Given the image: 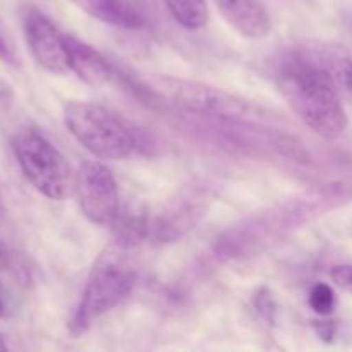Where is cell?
I'll use <instances>...</instances> for the list:
<instances>
[{
    "label": "cell",
    "mask_w": 352,
    "mask_h": 352,
    "mask_svg": "<svg viewBox=\"0 0 352 352\" xmlns=\"http://www.w3.org/2000/svg\"><path fill=\"white\" fill-rule=\"evenodd\" d=\"M352 199V177L329 182L272 208L246 217L215 243L217 258L226 261L258 256L302 226Z\"/></svg>",
    "instance_id": "obj_1"
},
{
    "label": "cell",
    "mask_w": 352,
    "mask_h": 352,
    "mask_svg": "<svg viewBox=\"0 0 352 352\" xmlns=\"http://www.w3.org/2000/svg\"><path fill=\"white\" fill-rule=\"evenodd\" d=\"M272 76L296 116L318 136L336 140L346 133L349 117L342 95L329 76L299 52L296 45L275 55Z\"/></svg>",
    "instance_id": "obj_2"
},
{
    "label": "cell",
    "mask_w": 352,
    "mask_h": 352,
    "mask_svg": "<svg viewBox=\"0 0 352 352\" xmlns=\"http://www.w3.org/2000/svg\"><path fill=\"white\" fill-rule=\"evenodd\" d=\"M141 86L146 89L144 91L146 95L164 100L181 109L182 112L215 117V119L261 124V126L280 127L285 124L280 112L263 103L253 102L232 91H226V89L192 81V79L151 74L141 81Z\"/></svg>",
    "instance_id": "obj_3"
},
{
    "label": "cell",
    "mask_w": 352,
    "mask_h": 352,
    "mask_svg": "<svg viewBox=\"0 0 352 352\" xmlns=\"http://www.w3.org/2000/svg\"><path fill=\"white\" fill-rule=\"evenodd\" d=\"M64 122L78 143L102 160H126L150 150L138 127L100 103H65Z\"/></svg>",
    "instance_id": "obj_4"
},
{
    "label": "cell",
    "mask_w": 352,
    "mask_h": 352,
    "mask_svg": "<svg viewBox=\"0 0 352 352\" xmlns=\"http://www.w3.org/2000/svg\"><path fill=\"white\" fill-rule=\"evenodd\" d=\"M181 119L188 122L191 131L232 151H241L250 157H280L292 162L308 160V150L305 144L292 134L278 131V127L215 119L191 112H184Z\"/></svg>",
    "instance_id": "obj_5"
},
{
    "label": "cell",
    "mask_w": 352,
    "mask_h": 352,
    "mask_svg": "<svg viewBox=\"0 0 352 352\" xmlns=\"http://www.w3.org/2000/svg\"><path fill=\"white\" fill-rule=\"evenodd\" d=\"M126 253V248L113 243V246L93 265L69 325L74 337L88 332L103 315L117 308L133 292L136 285V270Z\"/></svg>",
    "instance_id": "obj_6"
},
{
    "label": "cell",
    "mask_w": 352,
    "mask_h": 352,
    "mask_svg": "<svg viewBox=\"0 0 352 352\" xmlns=\"http://www.w3.org/2000/svg\"><path fill=\"white\" fill-rule=\"evenodd\" d=\"M12 150L21 170L38 192L62 201L74 189V175L64 155L38 129H21L12 140Z\"/></svg>",
    "instance_id": "obj_7"
},
{
    "label": "cell",
    "mask_w": 352,
    "mask_h": 352,
    "mask_svg": "<svg viewBox=\"0 0 352 352\" xmlns=\"http://www.w3.org/2000/svg\"><path fill=\"white\" fill-rule=\"evenodd\" d=\"M213 203L208 186L192 184L181 189L160 212L150 219L148 241L153 244H172L188 236L199 226Z\"/></svg>",
    "instance_id": "obj_8"
},
{
    "label": "cell",
    "mask_w": 352,
    "mask_h": 352,
    "mask_svg": "<svg viewBox=\"0 0 352 352\" xmlns=\"http://www.w3.org/2000/svg\"><path fill=\"white\" fill-rule=\"evenodd\" d=\"M76 195L81 212L96 226L113 223L120 212L117 181L110 168L98 160H88L76 175Z\"/></svg>",
    "instance_id": "obj_9"
},
{
    "label": "cell",
    "mask_w": 352,
    "mask_h": 352,
    "mask_svg": "<svg viewBox=\"0 0 352 352\" xmlns=\"http://www.w3.org/2000/svg\"><path fill=\"white\" fill-rule=\"evenodd\" d=\"M24 34L34 60L54 74L69 72L65 34L41 10L30 9L24 17Z\"/></svg>",
    "instance_id": "obj_10"
},
{
    "label": "cell",
    "mask_w": 352,
    "mask_h": 352,
    "mask_svg": "<svg viewBox=\"0 0 352 352\" xmlns=\"http://www.w3.org/2000/svg\"><path fill=\"white\" fill-rule=\"evenodd\" d=\"M296 47L329 76L340 95L352 102V50L327 41H301Z\"/></svg>",
    "instance_id": "obj_11"
},
{
    "label": "cell",
    "mask_w": 352,
    "mask_h": 352,
    "mask_svg": "<svg viewBox=\"0 0 352 352\" xmlns=\"http://www.w3.org/2000/svg\"><path fill=\"white\" fill-rule=\"evenodd\" d=\"M223 19L244 38L261 40L272 30V19L261 0H213Z\"/></svg>",
    "instance_id": "obj_12"
},
{
    "label": "cell",
    "mask_w": 352,
    "mask_h": 352,
    "mask_svg": "<svg viewBox=\"0 0 352 352\" xmlns=\"http://www.w3.org/2000/svg\"><path fill=\"white\" fill-rule=\"evenodd\" d=\"M65 47H67L69 71L74 72L81 81L91 86H100L112 79L116 72L112 64L91 45L72 34H65Z\"/></svg>",
    "instance_id": "obj_13"
},
{
    "label": "cell",
    "mask_w": 352,
    "mask_h": 352,
    "mask_svg": "<svg viewBox=\"0 0 352 352\" xmlns=\"http://www.w3.org/2000/svg\"><path fill=\"white\" fill-rule=\"evenodd\" d=\"M88 16L120 30H141L146 26V16L136 0H71Z\"/></svg>",
    "instance_id": "obj_14"
},
{
    "label": "cell",
    "mask_w": 352,
    "mask_h": 352,
    "mask_svg": "<svg viewBox=\"0 0 352 352\" xmlns=\"http://www.w3.org/2000/svg\"><path fill=\"white\" fill-rule=\"evenodd\" d=\"M150 219L151 217L138 206L119 212L117 219L113 220V223H116V244L131 250L141 241H148Z\"/></svg>",
    "instance_id": "obj_15"
},
{
    "label": "cell",
    "mask_w": 352,
    "mask_h": 352,
    "mask_svg": "<svg viewBox=\"0 0 352 352\" xmlns=\"http://www.w3.org/2000/svg\"><path fill=\"white\" fill-rule=\"evenodd\" d=\"M168 12L186 30H199L208 23L206 0H164Z\"/></svg>",
    "instance_id": "obj_16"
},
{
    "label": "cell",
    "mask_w": 352,
    "mask_h": 352,
    "mask_svg": "<svg viewBox=\"0 0 352 352\" xmlns=\"http://www.w3.org/2000/svg\"><path fill=\"white\" fill-rule=\"evenodd\" d=\"M308 302H309V308H311L315 313H318V315L322 316L332 315V313L336 311V306H337L336 291L332 289V285L318 282V284H315L311 289H309Z\"/></svg>",
    "instance_id": "obj_17"
},
{
    "label": "cell",
    "mask_w": 352,
    "mask_h": 352,
    "mask_svg": "<svg viewBox=\"0 0 352 352\" xmlns=\"http://www.w3.org/2000/svg\"><path fill=\"white\" fill-rule=\"evenodd\" d=\"M253 305L254 309L258 311V315H260V318L263 320V322H267L270 327L274 325L275 315H277V305H275L274 294H272L267 287L258 289L256 294H254Z\"/></svg>",
    "instance_id": "obj_18"
},
{
    "label": "cell",
    "mask_w": 352,
    "mask_h": 352,
    "mask_svg": "<svg viewBox=\"0 0 352 352\" xmlns=\"http://www.w3.org/2000/svg\"><path fill=\"white\" fill-rule=\"evenodd\" d=\"M0 60L9 65H14V67H19L21 65V57L17 54L16 43H14L12 36L7 31V28L3 26L2 21H0Z\"/></svg>",
    "instance_id": "obj_19"
},
{
    "label": "cell",
    "mask_w": 352,
    "mask_h": 352,
    "mask_svg": "<svg viewBox=\"0 0 352 352\" xmlns=\"http://www.w3.org/2000/svg\"><path fill=\"white\" fill-rule=\"evenodd\" d=\"M17 306H19V302H17L16 294L0 277V318H10V316L16 315Z\"/></svg>",
    "instance_id": "obj_20"
},
{
    "label": "cell",
    "mask_w": 352,
    "mask_h": 352,
    "mask_svg": "<svg viewBox=\"0 0 352 352\" xmlns=\"http://www.w3.org/2000/svg\"><path fill=\"white\" fill-rule=\"evenodd\" d=\"M330 277H332L333 284H337L339 287H342L344 291L351 292L352 294V265H339V267H333L330 272Z\"/></svg>",
    "instance_id": "obj_21"
},
{
    "label": "cell",
    "mask_w": 352,
    "mask_h": 352,
    "mask_svg": "<svg viewBox=\"0 0 352 352\" xmlns=\"http://www.w3.org/2000/svg\"><path fill=\"white\" fill-rule=\"evenodd\" d=\"M315 329H316V332H318V336L322 337L325 342H330V340L336 337V332H337L336 322H329V320H327V322L315 323Z\"/></svg>",
    "instance_id": "obj_22"
},
{
    "label": "cell",
    "mask_w": 352,
    "mask_h": 352,
    "mask_svg": "<svg viewBox=\"0 0 352 352\" xmlns=\"http://www.w3.org/2000/svg\"><path fill=\"white\" fill-rule=\"evenodd\" d=\"M12 100H14V91L6 81L0 79V112L9 109L12 105Z\"/></svg>",
    "instance_id": "obj_23"
},
{
    "label": "cell",
    "mask_w": 352,
    "mask_h": 352,
    "mask_svg": "<svg viewBox=\"0 0 352 352\" xmlns=\"http://www.w3.org/2000/svg\"><path fill=\"white\" fill-rule=\"evenodd\" d=\"M340 24H342L344 31L352 38V3L344 7L342 12H340Z\"/></svg>",
    "instance_id": "obj_24"
},
{
    "label": "cell",
    "mask_w": 352,
    "mask_h": 352,
    "mask_svg": "<svg viewBox=\"0 0 352 352\" xmlns=\"http://www.w3.org/2000/svg\"><path fill=\"white\" fill-rule=\"evenodd\" d=\"M10 263H12V254L7 250L6 244L0 241V270H7L10 267Z\"/></svg>",
    "instance_id": "obj_25"
},
{
    "label": "cell",
    "mask_w": 352,
    "mask_h": 352,
    "mask_svg": "<svg viewBox=\"0 0 352 352\" xmlns=\"http://www.w3.org/2000/svg\"><path fill=\"white\" fill-rule=\"evenodd\" d=\"M2 339H3V337H2V333H0V342H2ZM0 349H7L6 344H0Z\"/></svg>",
    "instance_id": "obj_26"
}]
</instances>
